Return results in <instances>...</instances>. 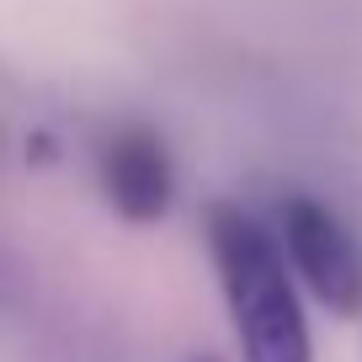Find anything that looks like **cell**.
<instances>
[{
    "instance_id": "1",
    "label": "cell",
    "mask_w": 362,
    "mask_h": 362,
    "mask_svg": "<svg viewBox=\"0 0 362 362\" xmlns=\"http://www.w3.org/2000/svg\"><path fill=\"white\" fill-rule=\"evenodd\" d=\"M208 256L245 362H315L293 272L267 224L240 203L208 208Z\"/></svg>"
},
{
    "instance_id": "2",
    "label": "cell",
    "mask_w": 362,
    "mask_h": 362,
    "mask_svg": "<svg viewBox=\"0 0 362 362\" xmlns=\"http://www.w3.org/2000/svg\"><path fill=\"white\" fill-rule=\"evenodd\" d=\"M277 245L304 288L341 320L362 315V240L315 197H283L277 208Z\"/></svg>"
},
{
    "instance_id": "3",
    "label": "cell",
    "mask_w": 362,
    "mask_h": 362,
    "mask_svg": "<svg viewBox=\"0 0 362 362\" xmlns=\"http://www.w3.org/2000/svg\"><path fill=\"white\" fill-rule=\"evenodd\" d=\"M102 187L117 218L128 224H155L170 208V155L155 128L128 123L107 134L102 144Z\"/></svg>"
},
{
    "instance_id": "4",
    "label": "cell",
    "mask_w": 362,
    "mask_h": 362,
    "mask_svg": "<svg viewBox=\"0 0 362 362\" xmlns=\"http://www.w3.org/2000/svg\"><path fill=\"white\" fill-rule=\"evenodd\" d=\"M197 362H218V357H197Z\"/></svg>"
}]
</instances>
